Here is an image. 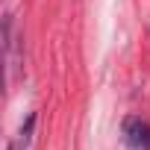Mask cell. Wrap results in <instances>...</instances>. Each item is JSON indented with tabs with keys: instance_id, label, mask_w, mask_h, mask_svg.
<instances>
[{
	"instance_id": "6da1fadb",
	"label": "cell",
	"mask_w": 150,
	"mask_h": 150,
	"mask_svg": "<svg viewBox=\"0 0 150 150\" xmlns=\"http://www.w3.org/2000/svg\"><path fill=\"white\" fill-rule=\"evenodd\" d=\"M124 141L132 150H150V124L141 118H127L124 121Z\"/></svg>"
}]
</instances>
